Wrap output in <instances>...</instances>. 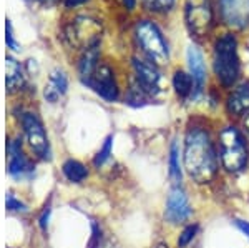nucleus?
Listing matches in <instances>:
<instances>
[{
	"label": "nucleus",
	"instance_id": "f257e3e1",
	"mask_svg": "<svg viewBox=\"0 0 249 248\" xmlns=\"http://www.w3.org/2000/svg\"><path fill=\"white\" fill-rule=\"evenodd\" d=\"M183 169L198 185L211 183L218 175V147L210 132L203 127H191L184 135Z\"/></svg>",
	"mask_w": 249,
	"mask_h": 248
},
{
	"label": "nucleus",
	"instance_id": "f03ea898",
	"mask_svg": "<svg viewBox=\"0 0 249 248\" xmlns=\"http://www.w3.org/2000/svg\"><path fill=\"white\" fill-rule=\"evenodd\" d=\"M219 165L228 173H239L249 162V147L243 132L234 125H226L218 134Z\"/></svg>",
	"mask_w": 249,
	"mask_h": 248
},
{
	"label": "nucleus",
	"instance_id": "7ed1b4c3",
	"mask_svg": "<svg viewBox=\"0 0 249 248\" xmlns=\"http://www.w3.org/2000/svg\"><path fill=\"white\" fill-rule=\"evenodd\" d=\"M213 67L218 82L223 87L230 89L234 85L241 74V63L238 55V42L234 35L224 34L214 43V54H213Z\"/></svg>",
	"mask_w": 249,
	"mask_h": 248
},
{
	"label": "nucleus",
	"instance_id": "20e7f679",
	"mask_svg": "<svg viewBox=\"0 0 249 248\" xmlns=\"http://www.w3.org/2000/svg\"><path fill=\"white\" fill-rule=\"evenodd\" d=\"M135 38L140 49L155 65H166L170 60V50L161 32L151 20H140L135 27Z\"/></svg>",
	"mask_w": 249,
	"mask_h": 248
},
{
	"label": "nucleus",
	"instance_id": "39448f33",
	"mask_svg": "<svg viewBox=\"0 0 249 248\" xmlns=\"http://www.w3.org/2000/svg\"><path fill=\"white\" fill-rule=\"evenodd\" d=\"M102 22L98 19L82 15L73 19L65 29V40L75 49L85 50L88 47L95 45L102 38Z\"/></svg>",
	"mask_w": 249,
	"mask_h": 248
},
{
	"label": "nucleus",
	"instance_id": "423d86ee",
	"mask_svg": "<svg viewBox=\"0 0 249 248\" xmlns=\"http://www.w3.org/2000/svg\"><path fill=\"white\" fill-rule=\"evenodd\" d=\"M20 123H22L23 134L29 142L30 150L42 160L52 158V149L50 142H48L45 127H43L42 120L37 117L34 112H22L20 114Z\"/></svg>",
	"mask_w": 249,
	"mask_h": 248
},
{
	"label": "nucleus",
	"instance_id": "0eeeda50",
	"mask_svg": "<svg viewBox=\"0 0 249 248\" xmlns=\"http://www.w3.org/2000/svg\"><path fill=\"white\" fill-rule=\"evenodd\" d=\"M184 19L193 35L204 37L213 27V7L210 0H186Z\"/></svg>",
	"mask_w": 249,
	"mask_h": 248
},
{
	"label": "nucleus",
	"instance_id": "6e6552de",
	"mask_svg": "<svg viewBox=\"0 0 249 248\" xmlns=\"http://www.w3.org/2000/svg\"><path fill=\"white\" fill-rule=\"evenodd\" d=\"M193 207L190 203L186 191L181 189V185H175L168 193L166 209H164V218L171 225H179L191 218Z\"/></svg>",
	"mask_w": 249,
	"mask_h": 248
},
{
	"label": "nucleus",
	"instance_id": "1a4fd4ad",
	"mask_svg": "<svg viewBox=\"0 0 249 248\" xmlns=\"http://www.w3.org/2000/svg\"><path fill=\"white\" fill-rule=\"evenodd\" d=\"M85 85L90 87L95 94H98L107 102H116L120 97V89L118 83H116L115 74L107 63H100L96 67L95 74L91 75V78L88 80Z\"/></svg>",
	"mask_w": 249,
	"mask_h": 248
},
{
	"label": "nucleus",
	"instance_id": "9d476101",
	"mask_svg": "<svg viewBox=\"0 0 249 248\" xmlns=\"http://www.w3.org/2000/svg\"><path fill=\"white\" fill-rule=\"evenodd\" d=\"M219 10L224 23L232 30L249 25V0H219Z\"/></svg>",
	"mask_w": 249,
	"mask_h": 248
},
{
	"label": "nucleus",
	"instance_id": "9b49d317",
	"mask_svg": "<svg viewBox=\"0 0 249 248\" xmlns=\"http://www.w3.org/2000/svg\"><path fill=\"white\" fill-rule=\"evenodd\" d=\"M133 70H135V78L138 80L140 85L151 97H155L156 94L161 92V75L158 72V65H155L148 58L133 57Z\"/></svg>",
	"mask_w": 249,
	"mask_h": 248
},
{
	"label": "nucleus",
	"instance_id": "f8f14e48",
	"mask_svg": "<svg viewBox=\"0 0 249 248\" xmlns=\"http://www.w3.org/2000/svg\"><path fill=\"white\" fill-rule=\"evenodd\" d=\"M186 60L188 67H190V75L195 82V90H193L191 98H198L204 90V83H206V63H204L203 52L196 45H190L186 50Z\"/></svg>",
	"mask_w": 249,
	"mask_h": 248
},
{
	"label": "nucleus",
	"instance_id": "ddd939ff",
	"mask_svg": "<svg viewBox=\"0 0 249 248\" xmlns=\"http://www.w3.org/2000/svg\"><path fill=\"white\" fill-rule=\"evenodd\" d=\"M228 114L238 118H246L249 115V82H243L231 90L226 98Z\"/></svg>",
	"mask_w": 249,
	"mask_h": 248
},
{
	"label": "nucleus",
	"instance_id": "4468645a",
	"mask_svg": "<svg viewBox=\"0 0 249 248\" xmlns=\"http://www.w3.org/2000/svg\"><path fill=\"white\" fill-rule=\"evenodd\" d=\"M34 172V165L29 162L25 153L22 152V145L18 140L9 143V173L15 178L29 177Z\"/></svg>",
	"mask_w": 249,
	"mask_h": 248
},
{
	"label": "nucleus",
	"instance_id": "2eb2a0df",
	"mask_svg": "<svg viewBox=\"0 0 249 248\" xmlns=\"http://www.w3.org/2000/svg\"><path fill=\"white\" fill-rule=\"evenodd\" d=\"M68 89V78L63 70H53L48 77V82L45 83V89H43V97L47 102L57 103L63 95L67 94Z\"/></svg>",
	"mask_w": 249,
	"mask_h": 248
},
{
	"label": "nucleus",
	"instance_id": "dca6fc26",
	"mask_svg": "<svg viewBox=\"0 0 249 248\" xmlns=\"http://www.w3.org/2000/svg\"><path fill=\"white\" fill-rule=\"evenodd\" d=\"M100 65V42L83 50L78 62V74L83 83H87L95 74L96 67Z\"/></svg>",
	"mask_w": 249,
	"mask_h": 248
},
{
	"label": "nucleus",
	"instance_id": "f3484780",
	"mask_svg": "<svg viewBox=\"0 0 249 248\" xmlns=\"http://www.w3.org/2000/svg\"><path fill=\"white\" fill-rule=\"evenodd\" d=\"M5 85L9 94L22 90V87L25 85V72H23V67L14 57L5 58Z\"/></svg>",
	"mask_w": 249,
	"mask_h": 248
},
{
	"label": "nucleus",
	"instance_id": "a211bd4d",
	"mask_svg": "<svg viewBox=\"0 0 249 248\" xmlns=\"http://www.w3.org/2000/svg\"><path fill=\"white\" fill-rule=\"evenodd\" d=\"M168 165H170V178L173 185H181L183 178V169H181V149H179L178 140H173L170 147V158H168Z\"/></svg>",
	"mask_w": 249,
	"mask_h": 248
},
{
	"label": "nucleus",
	"instance_id": "6ab92c4d",
	"mask_svg": "<svg viewBox=\"0 0 249 248\" xmlns=\"http://www.w3.org/2000/svg\"><path fill=\"white\" fill-rule=\"evenodd\" d=\"M173 89H175L176 95L181 98L193 97V90H195L193 77L183 70H176L175 75H173Z\"/></svg>",
	"mask_w": 249,
	"mask_h": 248
},
{
	"label": "nucleus",
	"instance_id": "aec40b11",
	"mask_svg": "<svg viewBox=\"0 0 249 248\" xmlns=\"http://www.w3.org/2000/svg\"><path fill=\"white\" fill-rule=\"evenodd\" d=\"M62 172L65 175V178L71 183H82L83 180L88 177V170L82 162L73 158H68L67 162H63Z\"/></svg>",
	"mask_w": 249,
	"mask_h": 248
},
{
	"label": "nucleus",
	"instance_id": "412c9836",
	"mask_svg": "<svg viewBox=\"0 0 249 248\" xmlns=\"http://www.w3.org/2000/svg\"><path fill=\"white\" fill-rule=\"evenodd\" d=\"M151 98V95L148 94L146 90L140 85V82L135 77L130 80V89L126 92V97H124V102L131 107H143L148 103V100Z\"/></svg>",
	"mask_w": 249,
	"mask_h": 248
},
{
	"label": "nucleus",
	"instance_id": "4be33fe9",
	"mask_svg": "<svg viewBox=\"0 0 249 248\" xmlns=\"http://www.w3.org/2000/svg\"><path fill=\"white\" fill-rule=\"evenodd\" d=\"M111 149H113V135H108V137L105 138V142H103V147L98 150V153H96L95 158H93V165L96 167V169L103 167L108 160H110Z\"/></svg>",
	"mask_w": 249,
	"mask_h": 248
},
{
	"label": "nucleus",
	"instance_id": "5701e85b",
	"mask_svg": "<svg viewBox=\"0 0 249 248\" xmlns=\"http://www.w3.org/2000/svg\"><path fill=\"white\" fill-rule=\"evenodd\" d=\"M198 231H199L198 223H190V225L184 227V229L181 230V233H179L178 240H176V245H178V248H186L193 240H195V237L198 235Z\"/></svg>",
	"mask_w": 249,
	"mask_h": 248
},
{
	"label": "nucleus",
	"instance_id": "b1692460",
	"mask_svg": "<svg viewBox=\"0 0 249 248\" xmlns=\"http://www.w3.org/2000/svg\"><path fill=\"white\" fill-rule=\"evenodd\" d=\"M5 43L10 50H14V52L20 50V45H18L17 38H15V34H14V27H12V22L9 19L5 20Z\"/></svg>",
	"mask_w": 249,
	"mask_h": 248
},
{
	"label": "nucleus",
	"instance_id": "393cba45",
	"mask_svg": "<svg viewBox=\"0 0 249 248\" xmlns=\"http://www.w3.org/2000/svg\"><path fill=\"white\" fill-rule=\"evenodd\" d=\"M143 3L150 10L164 12V10H170L171 9L173 3H175V0H143Z\"/></svg>",
	"mask_w": 249,
	"mask_h": 248
},
{
	"label": "nucleus",
	"instance_id": "a878e982",
	"mask_svg": "<svg viewBox=\"0 0 249 248\" xmlns=\"http://www.w3.org/2000/svg\"><path fill=\"white\" fill-rule=\"evenodd\" d=\"M5 205H7V210H10V211H25L27 210V207L23 205V203L20 202V200L15 198L12 193L7 195Z\"/></svg>",
	"mask_w": 249,
	"mask_h": 248
},
{
	"label": "nucleus",
	"instance_id": "bb28decb",
	"mask_svg": "<svg viewBox=\"0 0 249 248\" xmlns=\"http://www.w3.org/2000/svg\"><path fill=\"white\" fill-rule=\"evenodd\" d=\"M48 217H50V207H45V210H43L42 217L38 218V225H40V229H42V230H45V229H47V225H48Z\"/></svg>",
	"mask_w": 249,
	"mask_h": 248
},
{
	"label": "nucleus",
	"instance_id": "cd10ccee",
	"mask_svg": "<svg viewBox=\"0 0 249 248\" xmlns=\"http://www.w3.org/2000/svg\"><path fill=\"white\" fill-rule=\"evenodd\" d=\"M234 223H236V227H238V229L249 238V222H244V220H236Z\"/></svg>",
	"mask_w": 249,
	"mask_h": 248
},
{
	"label": "nucleus",
	"instance_id": "c85d7f7f",
	"mask_svg": "<svg viewBox=\"0 0 249 248\" xmlns=\"http://www.w3.org/2000/svg\"><path fill=\"white\" fill-rule=\"evenodd\" d=\"M88 0H65V7L68 9H71V7H78V5H83V3H87Z\"/></svg>",
	"mask_w": 249,
	"mask_h": 248
},
{
	"label": "nucleus",
	"instance_id": "c756f323",
	"mask_svg": "<svg viewBox=\"0 0 249 248\" xmlns=\"http://www.w3.org/2000/svg\"><path fill=\"white\" fill-rule=\"evenodd\" d=\"M122 2H123V5L126 7L128 10H131L135 7V0H122Z\"/></svg>",
	"mask_w": 249,
	"mask_h": 248
},
{
	"label": "nucleus",
	"instance_id": "7c9ffc66",
	"mask_svg": "<svg viewBox=\"0 0 249 248\" xmlns=\"http://www.w3.org/2000/svg\"><path fill=\"white\" fill-rule=\"evenodd\" d=\"M244 130H246V134L249 135V115L244 118Z\"/></svg>",
	"mask_w": 249,
	"mask_h": 248
},
{
	"label": "nucleus",
	"instance_id": "2f4dec72",
	"mask_svg": "<svg viewBox=\"0 0 249 248\" xmlns=\"http://www.w3.org/2000/svg\"><path fill=\"white\" fill-rule=\"evenodd\" d=\"M40 3H45V5H52V3H55L57 0H37Z\"/></svg>",
	"mask_w": 249,
	"mask_h": 248
}]
</instances>
